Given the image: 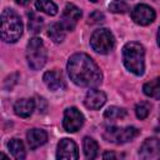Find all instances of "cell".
I'll list each match as a JSON object with an SVG mask.
<instances>
[{"instance_id": "6da1fadb", "label": "cell", "mask_w": 160, "mask_h": 160, "mask_svg": "<svg viewBox=\"0 0 160 160\" xmlns=\"http://www.w3.org/2000/svg\"><path fill=\"white\" fill-rule=\"evenodd\" d=\"M68 74L74 84L82 88H95L102 81L100 68L84 52H78L70 56L68 61Z\"/></svg>"}, {"instance_id": "7a4b0ae2", "label": "cell", "mask_w": 160, "mask_h": 160, "mask_svg": "<svg viewBox=\"0 0 160 160\" xmlns=\"http://www.w3.org/2000/svg\"><path fill=\"white\" fill-rule=\"evenodd\" d=\"M22 34L20 16L12 9H5L0 15V39L5 42H15Z\"/></svg>"}, {"instance_id": "3957f363", "label": "cell", "mask_w": 160, "mask_h": 160, "mask_svg": "<svg viewBox=\"0 0 160 160\" xmlns=\"http://www.w3.org/2000/svg\"><path fill=\"white\" fill-rule=\"evenodd\" d=\"M145 50L141 44L131 41L126 42L122 48V61L125 68L132 74L140 76L145 70Z\"/></svg>"}, {"instance_id": "277c9868", "label": "cell", "mask_w": 160, "mask_h": 160, "mask_svg": "<svg viewBox=\"0 0 160 160\" xmlns=\"http://www.w3.org/2000/svg\"><path fill=\"white\" fill-rule=\"evenodd\" d=\"M26 60L32 70H40L46 62V49L40 38H32L26 46Z\"/></svg>"}, {"instance_id": "5b68a950", "label": "cell", "mask_w": 160, "mask_h": 160, "mask_svg": "<svg viewBox=\"0 0 160 160\" xmlns=\"http://www.w3.org/2000/svg\"><path fill=\"white\" fill-rule=\"evenodd\" d=\"M90 45L99 54H109L115 46V39L110 30L98 29L90 38Z\"/></svg>"}, {"instance_id": "8992f818", "label": "cell", "mask_w": 160, "mask_h": 160, "mask_svg": "<svg viewBox=\"0 0 160 160\" xmlns=\"http://www.w3.org/2000/svg\"><path fill=\"white\" fill-rule=\"evenodd\" d=\"M139 130L134 126H128V128H106L104 131V139L110 142L115 144H125L128 141H131L139 135Z\"/></svg>"}, {"instance_id": "52a82bcc", "label": "cell", "mask_w": 160, "mask_h": 160, "mask_svg": "<svg viewBox=\"0 0 160 160\" xmlns=\"http://www.w3.org/2000/svg\"><path fill=\"white\" fill-rule=\"evenodd\" d=\"M84 124V115L76 108H68L64 112L62 126L68 132L78 131Z\"/></svg>"}, {"instance_id": "ba28073f", "label": "cell", "mask_w": 160, "mask_h": 160, "mask_svg": "<svg viewBox=\"0 0 160 160\" xmlns=\"http://www.w3.org/2000/svg\"><path fill=\"white\" fill-rule=\"evenodd\" d=\"M80 18H81V10L78 6H75L74 4H66L65 9L62 11V15H61L60 24L65 30L71 31L75 29Z\"/></svg>"}, {"instance_id": "9c48e42d", "label": "cell", "mask_w": 160, "mask_h": 160, "mask_svg": "<svg viewBox=\"0 0 160 160\" xmlns=\"http://www.w3.org/2000/svg\"><path fill=\"white\" fill-rule=\"evenodd\" d=\"M155 10L146 4H139L131 11V18L138 25H149L155 20Z\"/></svg>"}, {"instance_id": "30bf717a", "label": "cell", "mask_w": 160, "mask_h": 160, "mask_svg": "<svg viewBox=\"0 0 160 160\" xmlns=\"http://www.w3.org/2000/svg\"><path fill=\"white\" fill-rule=\"evenodd\" d=\"M79 152H78V146L76 144L68 138H64L59 141L58 144V151H56V158L58 159H64V160H75L78 159Z\"/></svg>"}, {"instance_id": "8fae6325", "label": "cell", "mask_w": 160, "mask_h": 160, "mask_svg": "<svg viewBox=\"0 0 160 160\" xmlns=\"http://www.w3.org/2000/svg\"><path fill=\"white\" fill-rule=\"evenodd\" d=\"M160 154V141L156 138L146 139L139 150V156L141 159H156Z\"/></svg>"}, {"instance_id": "7c38bea8", "label": "cell", "mask_w": 160, "mask_h": 160, "mask_svg": "<svg viewBox=\"0 0 160 160\" xmlns=\"http://www.w3.org/2000/svg\"><path fill=\"white\" fill-rule=\"evenodd\" d=\"M106 101V95L101 91V90H96V89H91L86 92L85 95V100L84 104L88 109L91 110H98L100 109Z\"/></svg>"}, {"instance_id": "4fadbf2b", "label": "cell", "mask_w": 160, "mask_h": 160, "mask_svg": "<svg viewBox=\"0 0 160 160\" xmlns=\"http://www.w3.org/2000/svg\"><path fill=\"white\" fill-rule=\"evenodd\" d=\"M42 80L45 82V85L52 90V91H56V90H61L65 88V81H64V78H62V74L58 70H50V71H46L42 76Z\"/></svg>"}, {"instance_id": "5bb4252c", "label": "cell", "mask_w": 160, "mask_h": 160, "mask_svg": "<svg viewBox=\"0 0 160 160\" xmlns=\"http://www.w3.org/2000/svg\"><path fill=\"white\" fill-rule=\"evenodd\" d=\"M35 110V101L32 99H19L14 104V111L20 118H28Z\"/></svg>"}, {"instance_id": "9a60e30c", "label": "cell", "mask_w": 160, "mask_h": 160, "mask_svg": "<svg viewBox=\"0 0 160 160\" xmlns=\"http://www.w3.org/2000/svg\"><path fill=\"white\" fill-rule=\"evenodd\" d=\"M26 139L30 149H36L46 142L48 134L41 129H30L26 134Z\"/></svg>"}, {"instance_id": "2e32d148", "label": "cell", "mask_w": 160, "mask_h": 160, "mask_svg": "<svg viewBox=\"0 0 160 160\" xmlns=\"http://www.w3.org/2000/svg\"><path fill=\"white\" fill-rule=\"evenodd\" d=\"M48 36L55 42V44H60L64 41L65 39V29L61 26V24L59 22H54L49 26L48 29Z\"/></svg>"}, {"instance_id": "e0dca14e", "label": "cell", "mask_w": 160, "mask_h": 160, "mask_svg": "<svg viewBox=\"0 0 160 160\" xmlns=\"http://www.w3.org/2000/svg\"><path fill=\"white\" fill-rule=\"evenodd\" d=\"M82 149H84V154H85V158L86 159H95L98 156L99 145H98V142L92 138H89V136L84 138Z\"/></svg>"}, {"instance_id": "ac0fdd59", "label": "cell", "mask_w": 160, "mask_h": 160, "mask_svg": "<svg viewBox=\"0 0 160 160\" xmlns=\"http://www.w3.org/2000/svg\"><path fill=\"white\" fill-rule=\"evenodd\" d=\"M8 148H9L10 152H11V155L15 159H18V160L25 159V155L26 154H25V148H24V144H22L21 140H19V139H11L9 141V144H8Z\"/></svg>"}, {"instance_id": "d6986e66", "label": "cell", "mask_w": 160, "mask_h": 160, "mask_svg": "<svg viewBox=\"0 0 160 160\" xmlns=\"http://www.w3.org/2000/svg\"><path fill=\"white\" fill-rule=\"evenodd\" d=\"M159 78L154 79L152 81L150 82H146L144 86H142V90H144V94L150 96V98H154L155 100H158L160 98V85H159Z\"/></svg>"}, {"instance_id": "ffe728a7", "label": "cell", "mask_w": 160, "mask_h": 160, "mask_svg": "<svg viewBox=\"0 0 160 160\" xmlns=\"http://www.w3.org/2000/svg\"><path fill=\"white\" fill-rule=\"evenodd\" d=\"M35 8L48 15H56L58 14V6L51 0H36Z\"/></svg>"}, {"instance_id": "44dd1931", "label": "cell", "mask_w": 160, "mask_h": 160, "mask_svg": "<svg viewBox=\"0 0 160 160\" xmlns=\"http://www.w3.org/2000/svg\"><path fill=\"white\" fill-rule=\"evenodd\" d=\"M29 31L32 32V34H39L42 29V25H44V20L42 18L38 16L35 12H29Z\"/></svg>"}, {"instance_id": "7402d4cb", "label": "cell", "mask_w": 160, "mask_h": 160, "mask_svg": "<svg viewBox=\"0 0 160 160\" xmlns=\"http://www.w3.org/2000/svg\"><path fill=\"white\" fill-rule=\"evenodd\" d=\"M104 116L109 120H121L126 116V110L119 106H110L105 110Z\"/></svg>"}, {"instance_id": "603a6c76", "label": "cell", "mask_w": 160, "mask_h": 160, "mask_svg": "<svg viewBox=\"0 0 160 160\" xmlns=\"http://www.w3.org/2000/svg\"><path fill=\"white\" fill-rule=\"evenodd\" d=\"M109 10L114 14H125L129 11V5L122 0H114L109 4Z\"/></svg>"}, {"instance_id": "cb8c5ba5", "label": "cell", "mask_w": 160, "mask_h": 160, "mask_svg": "<svg viewBox=\"0 0 160 160\" xmlns=\"http://www.w3.org/2000/svg\"><path fill=\"white\" fill-rule=\"evenodd\" d=\"M149 112H150V105L148 102H140L135 106V114H136L138 119H140V120L146 119Z\"/></svg>"}, {"instance_id": "d4e9b609", "label": "cell", "mask_w": 160, "mask_h": 160, "mask_svg": "<svg viewBox=\"0 0 160 160\" xmlns=\"http://www.w3.org/2000/svg\"><path fill=\"white\" fill-rule=\"evenodd\" d=\"M104 20H105V16L100 11H94L89 15V24H92V25L101 24V22H104Z\"/></svg>"}, {"instance_id": "484cf974", "label": "cell", "mask_w": 160, "mask_h": 160, "mask_svg": "<svg viewBox=\"0 0 160 160\" xmlns=\"http://www.w3.org/2000/svg\"><path fill=\"white\" fill-rule=\"evenodd\" d=\"M102 158H104V159H109V158L115 159V158H116V155H115L114 152H109V151H108V152H105V154L102 155Z\"/></svg>"}, {"instance_id": "4316f807", "label": "cell", "mask_w": 160, "mask_h": 160, "mask_svg": "<svg viewBox=\"0 0 160 160\" xmlns=\"http://www.w3.org/2000/svg\"><path fill=\"white\" fill-rule=\"evenodd\" d=\"M18 4H20V5H24V4H26L29 0H15Z\"/></svg>"}, {"instance_id": "83f0119b", "label": "cell", "mask_w": 160, "mask_h": 160, "mask_svg": "<svg viewBox=\"0 0 160 160\" xmlns=\"http://www.w3.org/2000/svg\"><path fill=\"white\" fill-rule=\"evenodd\" d=\"M0 159H8V155H5V154L0 152Z\"/></svg>"}, {"instance_id": "f1b7e54d", "label": "cell", "mask_w": 160, "mask_h": 160, "mask_svg": "<svg viewBox=\"0 0 160 160\" xmlns=\"http://www.w3.org/2000/svg\"><path fill=\"white\" fill-rule=\"evenodd\" d=\"M91 2H99V1H101V0H90Z\"/></svg>"}]
</instances>
